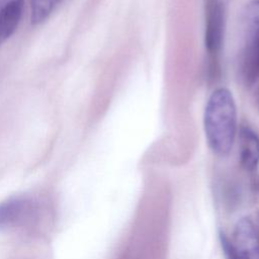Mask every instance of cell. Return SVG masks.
I'll list each match as a JSON object with an SVG mask.
<instances>
[{
    "mask_svg": "<svg viewBox=\"0 0 259 259\" xmlns=\"http://www.w3.org/2000/svg\"><path fill=\"white\" fill-rule=\"evenodd\" d=\"M244 21L247 34L253 46L259 36V0H253L247 5Z\"/></svg>",
    "mask_w": 259,
    "mask_h": 259,
    "instance_id": "cell-7",
    "label": "cell"
},
{
    "mask_svg": "<svg viewBox=\"0 0 259 259\" xmlns=\"http://www.w3.org/2000/svg\"><path fill=\"white\" fill-rule=\"evenodd\" d=\"M227 259H259V235L248 218L237 222L231 240L220 235Z\"/></svg>",
    "mask_w": 259,
    "mask_h": 259,
    "instance_id": "cell-2",
    "label": "cell"
},
{
    "mask_svg": "<svg viewBox=\"0 0 259 259\" xmlns=\"http://www.w3.org/2000/svg\"><path fill=\"white\" fill-rule=\"evenodd\" d=\"M34 211L33 202L26 196H11L0 202V230L14 229L27 222Z\"/></svg>",
    "mask_w": 259,
    "mask_h": 259,
    "instance_id": "cell-4",
    "label": "cell"
},
{
    "mask_svg": "<svg viewBox=\"0 0 259 259\" xmlns=\"http://www.w3.org/2000/svg\"><path fill=\"white\" fill-rule=\"evenodd\" d=\"M239 149L242 167L246 171H254L259 164V136L248 125L240 128Z\"/></svg>",
    "mask_w": 259,
    "mask_h": 259,
    "instance_id": "cell-5",
    "label": "cell"
},
{
    "mask_svg": "<svg viewBox=\"0 0 259 259\" xmlns=\"http://www.w3.org/2000/svg\"><path fill=\"white\" fill-rule=\"evenodd\" d=\"M203 125L210 149L218 155H228L237 134L236 104L228 89L219 88L210 94L204 109Z\"/></svg>",
    "mask_w": 259,
    "mask_h": 259,
    "instance_id": "cell-1",
    "label": "cell"
},
{
    "mask_svg": "<svg viewBox=\"0 0 259 259\" xmlns=\"http://www.w3.org/2000/svg\"><path fill=\"white\" fill-rule=\"evenodd\" d=\"M253 53H254L256 64L259 66V36L257 37V39L253 45Z\"/></svg>",
    "mask_w": 259,
    "mask_h": 259,
    "instance_id": "cell-9",
    "label": "cell"
},
{
    "mask_svg": "<svg viewBox=\"0 0 259 259\" xmlns=\"http://www.w3.org/2000/svg\"><path fill=\"white\" fill-rule=\"evenodd\" d=\"M23 10V0H11L0 8V46L17 28Z\"/></svg>",
    "mask_w": 259,
    "mask_h": 259,
    "instance_id": "cell-6",
    "label": "cell"
},
{
    "mask_svg": "<svg viewBox=\"0 0 259 259\" xmlns=\"http://www.w3.org/2000/svg\"><path fill=\"white\" fill-rule=\"evenodd\" d=\"M256 188H257V190L259 191V176H258V178H257V181H256Z\"/></svg>",
    "mask_w": 259,
    "mask_h": 259,
    "instance_id": "cell-10",
    "label": "cell"
},
{
    "mask_svg": "<svg viewBox=\"0 0 259 259\" xmlns=\"http://www.w3.org/2000/svg\"><path fill=\"white\" fill-rule=\"evenodd\" d=\"M61 0H30L31 22L38 24L45 21Z\"/></svg>",
    "mask_w": 259,
    "mask_h": 259,
    "instance_id": "cell-8",
    "label": "cell"
},
{
    "mask_svg": "<svg viewBox=\"0 0 259 259\" xmlns=\"http://www.w3.org/2000/svg\"><path fill=\"white\" fill-rule=\"evenodd\" d=\"M205 48L215 57L223 45L225 31V9L222 0H205Z\"/></svg>",
    "mask_w": 259,
    "mask_h": 259,
    "instance_id": "cell-3",
    "label": "cell"
}]
</instances>
